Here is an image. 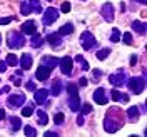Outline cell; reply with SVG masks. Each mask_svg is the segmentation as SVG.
Returning a JSON list of instances; mask_svg holds the SVG:
<instances>
[{
    "label": "cell",
    "mask_w": 147,
    "mask_h": 137,
    "mask_svg": "<svg viewBox=\"0 0 147 137\" xmlns=\"http://www.w3.org/2000/svg\"><path fill=\"white\" fill-rule=\"evenodd\" d=\"M124 126V115H122V110L119 107H110L105 114V119H104V129L109 132V134H114L117 132L120 127Z\"/></svg>",
    "instance_id": "6da1fadb"
},
{
    "label": "cell",
    "mask_w": 147,
    "mask_h": 137,
    "mask_svg": "<svg viewBox=\"0 0 147 137\" xmlns=\"http://www.w3.org/2000/svg\"><path fill=\"white\" fill-rule=\"evenodd\" d=\"M7 45L10 49H22V47L25 45V38H24L22 34H18V32H12L7 37Z\"/></svg>",
    "instance_id": "7a4b0ae2"
},
{
    "label": "cell",
    "mask_w": 147,
    "mask_h": 137,
    "mask_svg": "<svg viewBox=\"0 0 147 137\" xmlns=\"http://www.w3.org/2000/svg\"><path fill=\"white\" fill-rule=\"evenodd\" d=\"M129 89L134 94H142L146 89V77H132L129 79Z\"/></svg>",
    "instance_id": "3957f363"
},
{
    "label": "cell",
    "mask_w": 147,
    "mask_h": 137,
    "mask_svg": "<svg viewBox=\"0 0 147 137\" xmlns=\"http://www.w3.org/2000/svg\"><path fill=\"white\" fill-rule=\"evenodd\" d=\"M80 44H82L84 50H90V49H94L97 45V40H95V37L92 35L90 32H84L80 35Z\"/></svg>",
    "instance_id": "277c9868"
},
{
    "label": "cell",
    "mask_w": 147,
    "mask_h": 137,
    "mask_svg": "<svg viewBox=\"0 0 147 137\" xmlns=\"http://www.w3.org/2000/svg\"><path fill=\"white\" fill-rule=\"evenodd\" d=\"M59 18V10L57 9H47L44 12V25H52Z\"/></svg>",
    "instance_id": "5b68a950"
},
{
    "label": "cell",
    "mask_w": 147,
    "mask_h": 137,
    "mask_svg": "<svg viewBox=\"0 0 147 137\" xmlns=\"http://www.w3.org/2000/svg\"><path fill=\"white\" fill-rule=\"evenodd\" d=\"M24 102H25V95L24 94H15V95H10L9 99H7V104H9L10 107H13V109L22 107Z\"/></svg>",
    "instance_id": "8992f818"
},
{
    "label": "cell",
    "mask_w": 147,
    "mask_h": 137,
    "mask_svg": "<svg viewBox=\"0 0 147 137\" xmlns=\"http://www.w3.org/2000/svg\"><path fill=\"white\" fill-rule=\"evenodd\" d=\"M60 62V70H62V74L64 75H70L72 74V67H74V62L72 59L69 57V55H65L62 60H59Z\"/></svg>",
    "instance_id": "52a82bcc"
},
{
    "label": "cell",
    "mask_w": 147,
    "mask_h": 137,
    "mask_svg": "<svg viewBox=\"0 0 147 137\" xmlns=\"http://www.w3.org/2000/svg\"><path fill=\"white\" fill-rule=\"evenodd\" d=\"M114 7H112V3H105L104 7L100 9V13H102V17L105 18V22H112L114 20Z\"/></svg>",
    "instance_id": "ba28073f"
},
{
    "label": "cell",
    "mask_w": 147,
    "mask_h": 137,
    "mask_svg": "<svg viewBox=\"0 0 147 137\" xmlns=\"http://www.w3.org/2000/svg\"><path fill=\"white\" fill-rule=\"evenodd\" d=\"M50 72H52V69L50 67H47V65H40L38 69H37V80H47L49 79V75H50Z\"/></svg>",
    "instance_id": "9c48e42d"
},
{
    "label": "cell",
    "mask_w": 147,
    "mask_h": 137,
    "mask_svg": "<svg viewBox=\"0 0 147 137\" xmlns=\"http://www.w3.org/2000/svg\"><path fill=\"white\" fill-rule=\"evenodd\" d=\"M127 80V75H124V72H119V74H114V75H110L109 77V82L112 85H115V87H119L122 84Z\"/></svg>",
    "instance_id": "30bf717a"
},
{
    "label": "cell",
    "mask_w": 147,
    "mask_h": 137,
    "mask_svg": "<svg viewBox=\"0 0 147 137\" xmlns=\"http://www.w3.org/2000/svg\"><path fill=\"white\" fill-rule=\"evenodd\" d=\"M37 32V25L34 20H28V22H24L22 24V34H25V35H32V34H35Z\"/></svg>",
    "instance_id": "8fae6325"
},
{
    "label": "cell",
    "mask_w": 147,
    "mask_h": 137,
    "mask_svg": "<svg viewBox=\"0 0 147 137\" xmlns=\"http://www.w3.org/2000/svg\"><path fill=\"white\" fill-rule=\"evenodd\" d=\"M47 95H49V90H47V89H38V90H35L34 102L40 105V104H44V102L47 101Z\"/></svg>",
    "instance_id": "7c38bea8"
},
{
    "label": "cell",
    "mask_w": 147,
    "mask_h": 137,
    "mask_svg": "<svg viewBox=\"0 0 147 137\" xmlns=\"http://www.w3.org/2000/svg\"><path fill=\"white\" fill-rule=\"evenodd\" d=\"M94 101L97 102V104H100V105H104V104H107V95H105V90L104 89H97V90L94 92Z\"/></svg>",
    "instance_id": "4fadbf2b"
},
{
    "label": "cell",
    "mask_w": 147,
    "mask_h": 137,
    "mask_svg": "<svg viewBox=\"0 0 147 137\" xmlns=\"http://www.w3.org/2000/svg\"><path fill=\"white\" fill-rule=\"evenodd\" d=\"M18 62L22 65V70H28L32 67V55L30 54H22V57L18 59Z\"/></svg>",
    "instance_id": "5bb4252c"
},
{
    "label": "cell",
    "mask_w": 147,
    "mask_h": 137,
    "mask_svg": "<svg viewBox=\"0 0 147 137\" xmlns=\"http://www.w3.org/2000/svg\"><path fill=\"white\" fill-rule=\"evenodd\" d=\"M127 119H129V122H137L139 120V107H129V110H127Z\"/></svg>",
    "instance_id": "9a60e30c"
},
{
    "label": "cell",
    "mask_w": 147,
    "mask_h": 137,
    "mask_svg": "<svg viewBox=\"0 0 147 137\" xmlns=\"http://www.w3.org/2000/svg\"><path fill=\"white\" fill-rule=\"evenodd\" d=\"M69 107H70V110H74V112H77V110L80 109V99H79V95H70Z\"/></svg>",
    "instance_id": "2e32d148"
},
{
    "label": "cell",
    "mask_w": 147,
    "mask_h": 137,
    "mask_svg": "<svg viewBox=\"0 0 147 137\" xmlns=\"http://www.w3.org/2000/svg\"><path fill=\"white\" fill-rule=\"evenodd\" d=\"M72 32H74V24H70V22H69V24H65V25H62V27H60V30H59V35H60V37L70 35Z\"/></svg>",
    "instance_id": "e0dca14e"
},
{
    "label": "cell",
    "mask_w": 147,
    "mask_h": 137,
    "mask_svg": "<svg viewBox=\"0 0 147 137\" xmlns=\"http://www.w3.org/2000/svg\"><path fill=\"white\" fill-rule=\"evenodd\" d=\"M60 92H62V80L55 79L54 82H52V89H50V94H52V95H59Z\"/></svg>",
    "instance_id": "ac0fdd59"
},
{
    "label": "cell",
    "mask_w": 147,
    "mask_h": 137,
    "mask_svg": "<svg viewBox=\"0 0 147 137\" xmlns=\"http://www.w3.org/2000/svg\"><path fill=\"white\" fill-rule=\"evenodd\" d=\"M47 40H49V44H52L54 47H57L62 42V37L59 35V32H57V34H49V35H47Z\"/></svg>",
    "instance_id": "d6986e66"
},
{
    "label": "cell",
    "mask_w": 147,
    "mask_h": 137,
    "mask_svg": "<svg viewBox=\"0 0 147 137\" xmlns=\"http://www.w3.org/2000/svg\"><path fill=\"white\" fill-rule=\"evenodd\" d=\"M42 62H44V65H47V67H50V69H54L55 65L59 64V59H55V57H49V55H45L44 59H42Z\"/></svg>",
    "instance_id": "ffe728a7"
},
{
    "label": "cell",
    "mask_w": 147,
    "mask_h": 137,
    "mask_svg": "<svg viewBox=\"0 0 147 137\" xmlns=\"http://www.w3.org/2000/svg\"><path fill=\"white\" fill-rule=\"evenodd\" d=\"M132 28H134L137 34H140V35H144V34H146V24H144V22H139V20L132 22Z\"/></svg>",
    "instance_id": "44dd1931"
},
{
    "label": "cell",
    "mask_w": 147,
    "mask_h": 137,
    "mask_svg": "<svg viewBox=\"0 0 147 137\" xmlns=\"http://www.w3.org/2000/svg\"><path fill=\"white\" fill-rule=\"evenodd\" d=\"M10 124H12V132H17L18 129H22V120L20 117H10Z\"/></svg>",
    "instance_id": "7402d4cb"
},
{
    "label": "cell",
    "mask_w": 147,
    "mask_h": 137,
    "mask_svg": "<svg viewBox=\"0 0 147 137\" xmlns=\"http://www.w3.org/2000/svg\"><path fill=\"white\" fill-rule=\"evenodd\" d=\"M110 97H112V101H129V95H122L117 89H114L112 90V94H110Z\"/></svg>",
    "instance_id": "603a6c76"
},
{
    "label": "cell",
    "mask_w": 147,
    "mask_h": 137,
    "mask_svg": "<svg viewBox=\"0 0 147 137\" xmlns=\"http://www.w3.org/2000/svg\"><path fill=\"white\" fill-rule=\"evenodd\" d=\"M37 117H38V124L40 126H45L47 122H49V115L45 114V110H38L37 112Z\"/></svg>",
    "instance_id": "cb8c5ba5"
},
{
    "label": "cell",
    "mask_w": 147,
    "mask_h": 137,
    "mask_svg": "<svg viewBox=\"0 0 147 137\" xmlns=\"http://www.w3.org/2000/svg\"><path fill=\"white\" fill-rule=\"evenodd\" d=\"M5 64L15 67V65L18 64V57H17V55H13V54H9V55H7V59H5Z\"/></svg>",
    "instance_id": "d4e9b609"
},
{
    "label": "cell",
    "mask_w": 147,
    "mask_h": 137,
    "mask_svg": "<svg viewBox=\"0 0 147 137\" xmlns=\"http://www.w3.org/2000/svg\"><path fill=\"white\" fill-rule=\"evenodd\" d=\"M20 12H22V15H30V13H32V7H30V3H28V2H22V5H20Z\"/></svg>",
    "instance_id": "484cf974"
},
{
    "label": "cell",
    "mask_w": 147,
    "mask_h": 137,
    "mask_svg": "<svg viewBox=\"0 0 147 137\" xmlns=\"http://www.w3.org/2000/svg\"><path fill=\"white\" fill-rule=\"evenodd\" d=\"M28 3H30V7H32V12H37V13H40V12H42V5H40V2H38V0H30Z\"/></svg>",
    "instance_id": "4316f807"
},
{
    "label": "cell",
    "mask_w": 147,
    "mask_h": 137,
    "mask_svg": "<svg viewBox=\"0 0 147 137\" xmlns=\"http://www.w3.org/2000/svg\"><path fill=\"white\" fill-rule=\"evenodd\" d=\"M30 44L34 47H40L42 45V37L37 35V34H32V40H30Z\"/></svg>",
    "instance_id": "83f0119b"
},
{
    "label": "cell",
    "mask_w": 147,
    "mask_h": 137,
    "mask_svg": "<svg viewBox=\"0 0 147 137\" xmlns=\"http://www.w3.org/2000/svg\"><path fill=\"white\" fill-rule=\"evenodd\" d=\"M67 92H69V95H79V90H77V85L74 82L67 84Z\"/></svg>",
    "instance_id": "f1b7e54d"
},
{
    "label": "cell",
    "mask_w": 147,
    "mask_h": 137,
    "mask_svg": "<svg viewBox=\"0 0 147 137\" xmlns=\"http://www.w3.org/2000/svg\"><path fill=\"white\" fill-rule=\"evenodd\" d=\"M109 54H110V49H102V50L97 52V59L99 60H104L105 57H109Z\"/></svg>",
    "instance_id": "f546056e"
},
{
    "label": "cell",
    "mask_w": 147,
    "mask_h": 137,
    "mask_svg": "<svg viewBox=\"0 0 147 137\" xmlns=\"http://www.w3.org/2000/svg\"><path fill=\"white\" fill-rule=\"evenodd\" d=\"M24 132H25V136H28V137L37 136V130L32 127V126H25V127H24Z\"/></svg>",
    "instance_id": "4dcf8cb0"
},
{
    "label": "cell",
    "mask_w": 147,
    "mask_h": 137,
    "mask_svg": "<svg viewBox=\"0 0 147 137\" xmlns=\"http://www.w3.org/2000/svg\"><path fill=\"white\" fill-rule=\"evenodd\" d=\"M75 60H77V62H80V65H82L84 70H89V64L85 62V59H84L82 55H75Z\"/></svg>",
    "instance_id": "1f68e13d"
},
{
    "label": "cell",
    "mask_w": 147,
    "mask_h": 137,
    "mask_svg": "<svg viewBox=\"0 0 147 137\" xmlns=\"http://www.w3.org/2000/svg\"><path fill=\"white\" fill-rule=\"evenodd\" d=\"M64 114H62V112H59V114H55L54 115V122L55 124H57V126H60V124H62V122H64Z\"/></svg>",
    "instance_id": "d6a6232c"
},
{
    "label": "cell",
    "mask_w": 147,
    "mask_h": 137,
    "mask_svg": "<svg viewBox=\"0 0 147 137\" xmlns=\"http://www.w3.org/2000/svg\"><path fill=\"white\" fill-rule=\"evenodd\" d=\"M110 40H112V42H119L120 40V32L117 30V28L112 30V37H110Z\"/></svg>",
    "instance_id": "836d02e7"
},
{
    "label": "cell",
    "mask_w": 147,
    "mask_h": 137,
    "mask_svg": "<svg viewBox=\"0 0 147 137\" xmlns=\"http://www.w3.org/2000/svg\"><path fill=\"white\" fill-rule=\"evenodd\" d=\"M32 114H34L32 105H30V107H24V109H22V115H24V117H30Z\"/></svg>",
    "instance_id": "e575fe53"
},
{
    "label": "cell",
    "mask_w": 147,
    "mask_h": 137,
    "mask_svg": "<svg viewBox=\"0 0 147 137\" xmlns=\"http://www.w3.org/2000/svg\"><path fill=\"white\" fill-rule=\"evenodd\" d=\"M120 38H122V42H124V44H125V45H129V44H132V35H130V34H124V35L120 37Z\"/></svg>",
    "instance_id": "d590c367"
},
{
    "label": "cell",
    "mask_w": 147,
    "mask_h": 137,
    "mask_svg": "<svg viewBox=\"0 0 147 137\" xmlns=\"http://www.w3.org/2000/svg\"><path fill=\"white\" fill-rule=\"evenodd\" d=\"M60 10H62L64 13H69V12H70V3H69V2H64L62 7H60Z\"/></svg>",
    "instance_id": "8d00e7d4"
},
{
    "label": "cell",
    "mask_w": 147,
    "mask_h": 137,
    "mask_svg": "<svg viewBox=\"0 0 147 137\" xmlns=\"http://www.w3.org/2000/svg\"><path fill=\"white\" fill-rule=\"evenodd\" d=\"M92 112V107L89 105V104H84L82 105V115H85V114H90Z\"/></svg>",
    "instance_id": "74e56055"
},
{
    "label": "cell",
    "mask_w": 147,
    "mask_h": 137,
    "mask_svg": "<svg viewBox=\"0 0 147 137\" xmlns=\"http://www.w3.org/2000/svg\"><path fill=\"white\" fill-rule=\"evenodd\" d=\"M12 20H13V17H5V18H0V25H7V24H10V22H12Z\"/></svg>",
    "instance_id": "f35d334b"
},
{
    "label": "cell",
    "mask_w": 147,
    "mask_h": 137,
    "mask_svg": "<svg viewBox=\"0 0 147 137\" xmlns=\"http://www.w3.org/2000/svg\"><path fill=\"white\" fill-rule=\"evenodd\" d=\"M25 87H27L28 90H35L37 87H35V84L32 82V80H30V82H27V85H25Z\"/></svg>",
    "instance_id": "ab89813d"
},
{
    "label": "cell",
    "mask_w": 147,
    "mask_h": 137,
    "mask_svg": "<svg viewBox=\"0 0 147 137\" xmlns=\"http://www.w3.org/2000/svg\"><path fill=\"white\" fill-rule=\"evenodd\" d=\"M99 77H100V70L95 69V70H94V80H99Z\"/></svg>",
    "instance_id": "60d3db41"
},
{
    "label": "cell",
    "mask_w": 147,
    "mask_h": 137,
    "mask_svg": "<svg viewBox=\"0 0 147 137\" xmlns=\"http://www.w3.org/2000/svg\"><path fill=\"white\" fill-rule=\"evenodd\" d=\"M79 85H80V87H85V85H87V79H85V77H82V79L79 80Z\"/></svg>",
    "instance_id": "b9f144b4"
},
{
    "label": "cell",
    "mask_w": 147,
    "mask_h": 137,
    "mask_svg": "<svg viewBox=\"0 0 147 137\" xmlns=\"http://www.w3.org/2000/svg\"><path fill=\"white\" fill-rule=\"evenodd\" d=\"M137 64V55H132L130 57V65H136Z\"/></svg>",
    "instance_id": "7bdbcfd3"
},
{
    "label": "cell",
    "mask_w": 147,
    "mask_h": 137,
    "mask_svg": "<svg viewBox=\"0 0 147 137\" xmlns=\"http://www.w3.org/2000/svg\"><path fill=\"white\" fill-rule=\"evenodd\" d=\"M84 122H85V120H84V115H79V117H77V124H79V126H84Z\"/></svg>",
    "instance_id": "ee69618b"
},
{
    "label": "cell",
    "mask_w": 147,
    "mask_h": 137,
    "mask_svg": "<svg viewBox=\"0 0 147 137\" xmlns=\"http://www.w3.org/2000/svg\"><path fill=\"white\" fill-rule=\"evenodd\" d=\"M57 136H59L57 132H49V130L45 132V137H57Z\"/></svg>",
    "instance_id": "f6af8a7d"
},
{
    "label": "cell",
    "mask_w": 147,
    "mask_h": 137,
    "mask_svg": "<svg viewBox=\"0 0 147 137\" xmlns=\"http://www.w3.org/2000/svg\"><path fill=\"white\" fill-rule=\"evenodd\" d=\"M5 69H7V64L5 62H0V72H5Z\"/></svg>",
    "instance_id": "bcb514c9"
},
{
    "label": "cell",
    "mask_w": 147,
    "mask_h": 137,
    "mask_svg": "<svg viewBox=\"0 0 147 137\" xmlns=\"http://www.w3.org/2000/svg\"><path fill=\"white\" fill-rule=\"evenodd\" d=\"M3 119H5V110L0 109V120H3Z\"/></svg>",
    "instance_id": "7dc6e473"
},
{
    "label": "cell",
    "mask_w": 147,
    "mask_h": 137,
    "mask_svg": "<svg viewBox=\"0 0 147 137\" xmlns=\"http://www.w3.org/2000/svg\"><path fill=\"white\" fill-rule=\"evenodd\" d=\"M134 2H139V3H142V5H146V0H134Z\"/></svg>",
    "instance_id": "c3c4849f"
},
{
    "label": "cell",
    "mask_w": 147,
    "mask_h": 137,
    "mask_svg": "<svg viewBox=\"0 0 147 137\" xmlns=\"http://www.w3.org/2000/svg\"><path fill=\"white\" fill-rule=\"evenodd\" d=\"M0 92H3V89H0Z\"/></svg>",
    "instance_id": "681fc988"
}]
</instances>
